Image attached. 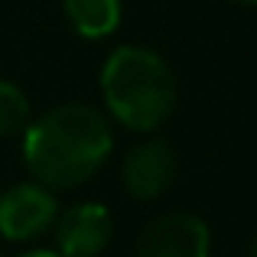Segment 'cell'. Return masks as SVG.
<instances>
[{"mask_svg":"<svg viewBox=\"0 0 257 257\" xmlns=\"http://www.w3.org/2000/svg\"><path fill=\"white\" fill-rule=\"evenodd\" d=\"M114 131L104 111L82 101L56 104L23 131V163L46 189H75L107 163Z\"/></svg>","mask_w":257,"mask_h":257,"instance_id":"obj_1","label":"cell"},{"mask_svg":"<svg viewBox=\"0 0 257 257\" xmlns=\"http://www.w3.org/2000/svg\"><path fill=\"white\" fill-rule=\"evenodd\" d=\"M101 98L117 124L150 134L176 111V75L160 52L117 46L101 65Z\"/></svg>","mask_w":257,"mask_h":257,"instance_id":"obj_2","label":"cell"},{"mask_svg":"<svg viewBox=\"0 0 257 257\" xmlns=\"http://www.w3.org/2000/svg\"><path fill=\"white\" fill-rule=\"evenodd\" d=\"M59 218L56 192L43 182H20V186L0 189V234L7 241H33L52 231Z\"/></svg>","mask_w":257,"mask_h":257,"instance_id":"obj_3","label":"cell"},{"mask_svg":"<svg viewBox=\"0 0 257 257\" xmlns=\"http://www.w3.org/2000/svg\"><path fill=\"white\" fill-rule=\"evenodd\" d=\"M212 254V231L192 212L157 215L137 234L134 257H208Z\"/></svg>","mask_w":257,"mask_h":257,"instance_id":"obj_4","label":"cell"},{"mask_svg":"<svg viewBox=\"0 0 257 257\" xmlns=\"http://www.w3.org/2000/svg\"><path fill=\"white\" fill-rule=\"evenodd\" d=\"M52 234L62 257H101L114 241V215L101 202H78L72 208H59Z\"/></svg>","mask_w":257,"mask_h":257,"instance_id":"obj_5","label":"cell"},{"mask_svg":"<svg viewBox=\"0 0 257 257\" xmlns=\"http://www.w3.org/2000/svg\"><path fill=\"white\" fill-rule=\"evenodd\" d=\"M173 179H176V153L160 137H147L134 144L120 163V186L137 202H153L166 195Z\"/></svg>","mask_w":257,"mask_h":257,"instance_id":"obj_6","label":"cell"},{"mask_svg":"<svg viewBox=\"0 0 257 257\" xmlns=\"http://www.w3.org/2000/svg\"><path fill=\"white\" fill-rule=\"evenodd\" d=\"M62 10L82 39H107L124 17L120 0H62Z\"/></svg>","mask_w":257,"mask_h":257,"instance_id":"obj_7","label":"cell"},{"mask_svg":"<svg viewBox=\"0 0 257 257\" xmlns=\"http://www.w3.org/2000/svg\"><path fill=\"white\" fill-rule=\"evenodd\" d=\"M30 120H33V111H30L26 91L20 85L0 78V137H23Z\"/></svg>","mask_w":257,"mask_h":257,"instance_id":"obj_8","label":"cell"},{"mask_svg":"<svg viewBox=\"0 0 257 257\" xmlns=\"http://www.w3.org/2000/svg\"><path fill=\"white\" fill-rule=\"evenodd\" d=\"M23 257H62V254L49 251V247H36V251H30V254H23Z\"/></svg>","mask_w":257,"mask_h":257,"instance_id":"obj_9","label":"cell"},{"mask_svg":"<svg viewBox=\"0 0 257 257\" xmlns=\"http://www.w3.org/2000/svg\"><path fill=\"white\" fill-rule=\"evenodd\" d=\"M234 4H241V7H257V0H234Z\"/></svg>","mask_w":257,"mask_h":257,"instance_id":"obj_10","label":"cell"},{"mask_svg":"<svg viewBox=\"0 0 257 257\" xmlns=\"http://www.w3.org/2000/svg\"><path fill=\"white\" fill-rule=\"evenodd\" d=\"M251 257H257V238H254V244H251Z\"/></svg>","mask_w":257,"mask_h":257,"instance_id":"obj_11","label":"cell"}]
</instances>
